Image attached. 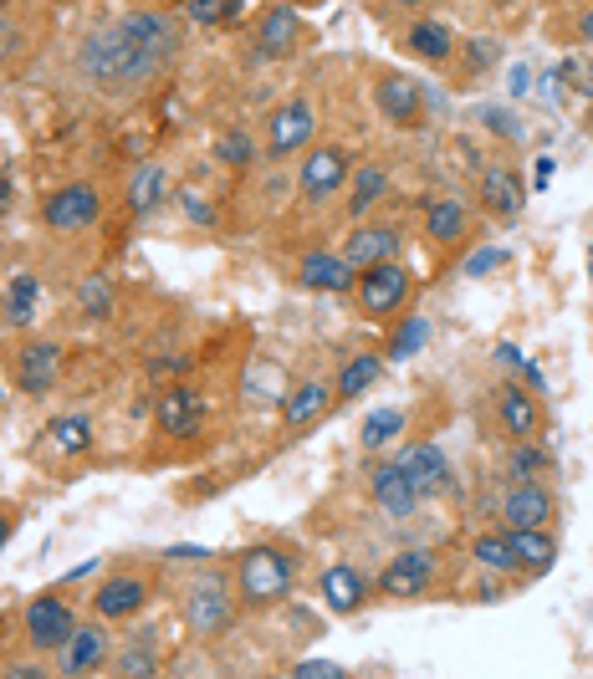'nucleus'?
I'll return each mask as SVG.
<instances>
[{"instance_id":"ddd939ff","label":"nucleus","mask_w":593,"mask_h":679,"mask_svg":"<svg viewBox=\"0 0 593 679\" xmlns=\"http://www.w3.org/2000/svg\"><path fill=\"white\" fill-rule=\"evenodd\" d=\"M62 373V348L57 342H26L21 358H16V378H21L26 393H47Z\"/></svg>"},{"instance_id":"4be33fe9","label":"nucleus","mask_w":593,"mask_h":679,"mask_svg":"<svg viewBox=\"0 0 593 679\" xmlns=\"http://www.w3.org/2000/svg\"><path fill=\"white\" fill-rule=\"evenodd\" d=\"M328 403H333V389H328V383H317V378L297 383V389H291V399L281 403V409H287V429H307L313 419L328 415Z\"/></svg>"},{"instance_id":"8fccbe9b","label":"nucleus","mask_w":593,"mask_h":679,"mask_svg":"<svg viewBox=\"0 0 593 679\" xmlns=\"http://www.w3.org/2000/svg\"><path fill=\"white\" fill-rule=\"evenodd\" d=\"M496 358H506V363H522V348H512V342H502V348H496Z\"/></svg>"},{"instance_id":"603ef678","label":"nucleus","mask_w":593,"mask_h":679,"mask_svg":"<svg viewBox=\"0 0 593 679\" xmlns=\"http://www.w3.org/2000/svg\"><path fill=\"white\" fill-rule=\"evenodd\" d=\"M399 6H425V0H399Z\"/></svg>"},{"instance_id":"864d4df0","label":"nucleus","mask_w":593,"mask_h":679,"mask_svg":"<svg viewBox=\"0 0 593 679\" xmlns=\"http://www.w3.org/2000/svg\"><path fill=\"white\" fill-rule=\"evenodd\" d=\"M589 256H593V251H589Z\"/></svg>"},{"instance_id":"2f4dec72","label":"nucleus","mask_w":593,"mask_h":679,"mask_svg":"<svg viewBox=\"0 0 593 679\" xmlns=\"http://www.w3.org/2000/svg\"><path fill=\"white\" fill-rule=\"evenodd\" d=\"M476 562L486 567V572H517V552H512V537L506 531H486V537H476Z\"/></svg>"},{"instance_id":"72a5a7b5","label":"nucleus","mask_w":593,"mask_h":679,"mask_svg":"<svg viewBox=\"0 0 593 679\" xmlns=\"http://www.w3.org/2000/svg\"><path fill=\"white\" fill-rule=\"evenodd\" d=\"M384 194V169L379 164H358V179H354V194H348V210H354V220L364 210H374Z\"/></svg>"},{"instance_id":"4c0bfd02","label":"nucleus","mask_w":593,"mask_h":679,"mask_svg":"<svg viewBox=\"0 0 593 679\" xmlns=\"http://www.w3.org/2000/svg\"><path fill=\"white\" fill-rule=\"evenodd\" d=\"M118 669H123V675H134V679H149V675H159V659L149 655V643H134V649H123Z\"/></svg>"},{"instance_id":"aec40b11","label":"nucleus","mask_w":593,"mask_h":679,"mask_svg":"<svg viewBox=\"0 0 593 679\" xmlns=\"http://www.w3.org/2000/svg\"><path fill=\"white\" fill-rule=\"evenodd\" d=\"M297 31H303L297 11H291V6H271V11L261 16V26H256V47H261V57H281V51H291Z\"/></svg>"},{"instance_id":"0eeeda50","label":"nucleus","mask_w":593,"mask_h":679,"mask_svg":"<svg viewBox=\"0 0 593 679\" xmlns=\"http://www.w3.org/2000/svg\"><path fill=\"white\" fill-rule=\"evenodd\" d=\"M317 133V113H313V102H287V108H277L271 113V123H266V143H271V153H297L307 139Z\"/></svg>"},{"instance_id":"473e14b6","label":"nucleus","mask_w":593,"mask_h":679,"mask_svg":"<svg viewBox=\"0 0 593 679\" xmlns=\"http://www.w3.org/2000/svg\"><path fill=\"white\" fill-rule=\"evenodd\" d=\"M409 47H415L425 62H445L455 41H451V31H445L441 21H415L409 26Z\"/></svg>"},{"instance_id":"2eb2a0df","label":"nucleus","mask_w":593,"mask_h":679,"mask_svg":"<svg viewBox=\"0 0 593 679\" xmlns=\"http://www.w3.org/2000/svg\"><path fill=\"white\" fill-rule=\"evenodd\" d=\"M374 501H379V511H389V516H409L425 496H419V486L409 480V470L394 460V466L374 470Z\"/></svg>"},{"instance_id":"6ab92c4d","label":"nucleus","mask_w":593,"mask_h":679,"mask_svg":"<svg viewBox=\"0 0 593 679\" xmlns=\"http://www.w3.org/2000/svg\"><path fill=\"white\" fill-rule=\"evenodd\" d=\"M506 537H512L517 567H527V572H547L557 562V541L543 527H506Z\"/></svg>"},{"instance_id":"6e6552de","label":"nucleus","mask_w":593,"mask_h":679,"mask_svg":"<svg viewBox=\"0 0 593 679\" xmlns=\"http://www.w3.org/2000/svg\"><path fill=\"white\" fill-rule=\"evenodd\" d=\"M502 516H506V527H547V521H553V496H547L543 480L522 476L517 486L502 496Z\"/></svg>"},{"instance_id":"a211bd4d","label":"nucleus","mask_w":593,"mask_h":679,"mask_svg":"<svg viewBox=\"0 0 593 679\" xmlns=\"http://www.w3.org/2000/svg\"><path fill=\"white\" fill-rule=\"evenodd\" d=\"M303 287L307 291H348L354 287V261L333 251H313L303 256Z\"/></svg>"},{"instance_id":"a18cd8bd","label":"nucleus","mask_w":593,"mask_h":679,"mask_svg":"<svg viewBox=\"0 0 593 679\" xmlns=\"http://www.w3.org/2000/svg\"><path fill=\"white\" fill-rule=\"evenodd\" d=\"M486 123H492V128H496V133H506V139H517V133H522V128H517V123H512V118H506V113H502V108H486Z\"/></svg>"},{"instance_id":"a19ab883","label":"nucleus","mask_w":593,"mask_h":679,"mask_svg":"<svg viewBox=\"0 0 593 679\" xmlns=\"http://www.w3.org/2000/svg\"><path fill=\"white\" fill-rule=\"evenodd\" d=\"M291 675H297V679H343V669L328 665V659H307V665H297Z\"/></svg>"},{"instance_id":"a878e982","label":"nucleus","mask_w":593,"mask_h":679,"mask_svg":"<svg viewBox=\"0 0 593 679\" xmlns=\"http://www.w3.org/2000/svg\"><path fill=\"white\" fill-rule=\"evenodd\" d=\"M165 189H169V174H165V164H139L134 169V179H128V210L134 214H149L154 204L165 200Z\"/></svg>"},{"instance_id":"39448f33","label":"nucleus","mask_w":593,"mask_h":679,"mask_svg":"<svg viewBox=\"0 0 593 679\" xmlns=\"http://www.w3.org/2000/svg\"><path fill=\"white\" fill-rule=\"evenodd\" d=\"M26 639L37 643V649H62L67 639L77 633V618H72V603H62L57 592H47V598H31V608H26Z\"/></svg>"},{"instance_id":"c03bdc74","label":"nucleus","mask_w":593,"mask_h":679,"mask_svg":"<svg viewBox=\"0 0 593 679\" xmlns=\"http://www.w3.org/2000/svg\"><path fill=\"white\" fill-rule=\"evenodd\" d=\"M185 11H190L200 26H215V21H220V6H215V0H185Z\"/></svg>"},{"instance_id":"f704fd0d","label":"nucleus","mask_w":593,"mask_h":679,"mask_svg":"<svg viewBox=\"0 0 593 679\" xmlns=\"http://www.w3.org/2000/svg\"><path fill=\"white\" fill-rule=\"evenodd\" d=\"M429 342V322L425 317H409L399 332H394V342H389V358L399 363V358H409V352H419Z\"/></svg>"},{"instance_id":"1a4fd4ad","label":"nucleus","mask_w":593,"mask_h":679,"mask_svg":"<svg viewBox=\"0 0 593 679\" xmlns=\"http://www.w3.org/2000/svg\"><path fill=\"white\" fill-rule=\"evenodd\" d=\"M435 582V557L429 552H399L389 567L379 572V592L384 598H415Z\"/></svg>"},{"instance_id":"bb28decb","label":"nucleus","mask_w":593,"mask_h":679,"mask_svg":"<svg viewBox=\"0 0 593 679\" xmlns=\"http://www.w3.org/2000/svg\"><path fill=\"white\" fill-rule=\"evenodd\" d=\"M425 230H429V240L455 246V240L466 236V204H461V200H435L425 210Z\"/></svg>"},{"instance_id":"412c9836","label":"nucleus","mask_w":593,"mask_h":679,"mask_svg":"<svg viewBox=\"0 0 593 679\" xmlns=\"http://www.w3.org/2000/svg\"><path fill=\"white\" fill-rule=\"evenodd\" d=\"M323 598H328L333 613H358V603L368 598L364 572H354V567H328V572H323Z\"/></svg>"},{"instance_id":"423d86ee","label":"nucleus","mask_w":593,"mask_h":679,"mask_svg":"<svg viewBox=\"0 0 593 679\" xmlns=\"http://www.w3.org/2000/svg\"><path fill=\"white\" fill-rule=\"evenodd\" d=\"M185 623H190L200 639H210V633H220L230 623V592L215 572H205L190 588V598H185Z\"/></svg>"},{"instance_id":"393cba45","label":"nucleus","mask_w":593,"mask_h":679,"mask_svg":"<svg viewBox=\"0 0 593 679\" xmlns=\"http://www.w3.org/2000/svg\"><path fill=\"white\" fill-rule=\"evenodd\" d=\"M496 419H502V429L512 435V440H527L532 429H537V403H532L522 389H502L496 393Z\"/></svg>"},{"instance_id":"de8ad7c7","label":"nucleus","mask_w":593,"mask_h":679,"mask_svg":"<svg viewBox=\"0 0 593 679\" xmlns=\"http://www.w3.org/2000/svg\"><path fill=\"white\" fill-rule=\"evenodd\" d=\"M169 557H195V562H205L210 552H205V547H169Z\"/></svg>"},{"instance_id":"f3484780","label":"nucleus","mask_w":593,"mask_h":679,"mask_svg":"<svg viewBox=\"0 0 593 679\" xmlns=\"http://www.w3.org/2000/svg\"><path fill=\"white\" fill-rule=\"evenodd\" d=\"M399 466L409 470V480L419 486V496H441L451 486V466H445V455L435 445H404Z\"/></svg>"},{"instance_id":"9b49d317","label":"nucleus","mask_w":593,"mask_h":679,"mask_svg":"<svg viewBox=\"0 0 593 679\" xmlns=\"http://www.w3.org/2000/svg\"><path fill=\"white\" fill-rule=\"evenodd\" d=\"M154 419H159V429H165L169 440H195L205 425V403L190 389H169L159 399V409H154Z\"/></svg>"},{"instance_id":"c9c22d12","label":"nucleus","mask_w":593,"mask_h":679,"mask_svg":"<svg viewBox=\"0 0 593 679\" xmlns=\"http://www.w3.org/2000/svg\"><path fill=\"white\" fill-rule=\"evenodd\" d=\"M215 159H220V164H230V169H246L256 159V149H251V139H246V133H220V139H215Z\"/></svg>"},{"instance_id":"cd10ccee","label":"nucleus","mask_w":593,"mask_h":679,"mask_svg":"<svg viewBox=\"0 0 593 679\" xmlns=\"http://www.w3.org/2000/svg\"><path fill=\"white\" fill-rule=\"evenodd\" d=\"M37 302H41V281L31 277V271L11 277V287H6V322H11V328H26L31 312H37Z\"/></svg>"},{"instance_id":"49530a36","label":"nucleus","mask_w":593,"mask_h":679,"mask_svg":"<svg viewBox=\"0 0 593 679\" xmlns=\"http://www.w3.org/2000/svg\"><path fill=\"white\" fill-rule=\"evenodd\" d=\"M492 57H496V47H492V41H476V47H471V62H476V67H486V62H492Z\"/></svg>"},{"instance_id":"b1692460","label":"nucleus","mask_w":593,"mask_h":679,"mask_svg":"<svg viewBox=\"0 0 593 679\" xmlns=\"http://www.w3.org/2000/svg\"><path fill=\"white\" fill-rule=\"evenodd\" d=\"M481 204H492L496 214H517L522 210V179L506 164H492L481 174Z\"/></svg>"},{"instance_id":"e433bc0d","label":"nucleus","mask_w":593,"mask_h":679,"mask_svg":"<svg viewBox=\"0 0 593 679\" xmlns=\"http://www.w3.org/2000/svg\"><path fill=\"white\" fill-rule=\"evenodd\" d=\"M82 307H88V317H108L113 312V287L102 277H88L82 281Z\"/></svg>"},{"instance_id":"ea45409f","label":"nucleus","mask_w":593,"mask_h":679,"mask_svg":"<svg viewBox=\"0 0 593 679\" xmlns=\"http://www.w3.org/2000/svg\"><path fill=\"white\" fill-rule=\"evenodd\" d=\"M506 261V251H476V256H466V277H486V271H496V266Z\"/></svg>"},{"instance_id":"5701e85b","label":"nucleus","mask_w":593,"mask_h":679,"mask_svg":"<svg viewBox=\"0 0 593 679\" xmlns=\"http://www.w3.org/2000/svg\"><path fill=\"white\" fill-rule=\"evenodd\" d=\"M144 598H149V588H144L139 578H113L98 588V613L102 618H134V613H144Z\"/></svg>"},{"instance_id":"09e8293b","label":"nucleus","mask_w":593,"mask_h":679,"mask_svg":"<svg viewBox=\"0 0 593 679\" xmlns=\"http://www.w3.org/2000/svg\"><path fill=\"white\" fill-rule=\"evenodd\" d=\"M553 169H557V164H553V159H537V189H543V184H547V179H553Z\"/></svg>"},{"instance_id":"f03ea898","label":"nucleus","mask_w":593,"mask_h":679,"mask_svg":"<svg viewBox=\"0 0 593 679\" xmlns=\"http://www.w3.org/2000/svg\"><path fill=\"white\" fill-rule=\"evenodd\" d=\"M236 582L246 603H277L291 588V557L277 552V547H251L236 562Z\"/></svg>"},{"instance_id":"4468645a","label":"nucleus","mask_w":593,"mask_h":679,"mask_svg":"<svg viewBox=\"0 0 593 679\" xmlns=\"http://www.w3.org/2000/svg\"><path fill=\"white\" fill-rule=\"evenodd\" d=\"M108 655H113V649H108V633L88 623V629H77L72 639L57 649V675H92Z\"/></svg>"},{"instance_id":"c85d7f7f","label":"nucleus","mask_w":593,"mask_h":679,"mask_svg":"<svg viewBox=\"0 0 593 679\" xmlns=\"http://www.w3.org/2000/svg\"><path fill=\"white\" fill-rule=\"evenodd\" d=\"M47 440L62 455H82V450H92V425L82 415H57L47 425Z\"/></svg>"},{"instance_id":"c756f323","label":"nucleus","mask_w":593,"mask_h":679,"mask_svg":"<svg viewBox=\"0 0 593 679\" xmlns=\"http://www.w3.org/2000/svg\"><path fill=\"white\" fill-rule=\"evenodd\" d=\"M399 429H404V409H394V403H384V409H368L364 419V450H384L389 440H399Z\"/></svg>"},{"instance_id":"f257e3e1","label":"nucleus","mask_w":593,"mask_h":679,"mask_svg":"<svg viewBox=\"0 0 593 679\" xmlns=\"http://www.w3.org/2000/svg\"><path fill=\"white\" fill-rule=\"evenodd\" d=\"M179 37H175V21L159 11H134L113 26H98L82 51H77V67L88 72V82L108 92H123V88H139L149 82L159 67L175 57Z\"/></svg>"},{"instance_id":"7ed1b4c3","label":"nucleus","mask_w":593,"mask_h":679,"mask_svg":"<svg viewBox=\"0 0 593 679\" xmlns=\"http://www.w3.org/2000/svg\"><path fill=\"white\" fill-rule=\"evenodd\" d=\"M102 214V194L92 184H62L41 204V220H47L57 236H72V230H88Z\"/></svg>"},{"instance_id":"9d476101","label":"nucleus","mask_w":593,"mask_h":679,"mask_svg":"<svg viewBox=\"0 0 593 679\" xmlns=\"http://www.w3.org/2000/svg\"><path fill=\"white\" fill-rule=\"evenodd\" d=\"M374 98H379V113L389 118V123H404V128H415L419 113H425V92H419L415 77H404V72L384 77Z\"/></svg>"},{"instance_id":"3c124183","label":"nucleus","mask_w":593,"mask_h":679,"mask_svg":"<svg viewBox=\"0 0 593 679\" xmlns=\"http://www.w3.org/2000/svg\"><path fill=\"white\" fill-rule=\"evenodd\" d=\"M583 41H593V11L583 16Z\"/></svg>"},{"instance_id":"dca6fc26","label":"nucleus","mask_w":593,"mask_h":679,"mask_svg":"<svg viewBox=\"0 0 593 679\" xmlns=\"http://www.w3.org/2000/svg\"><path fill=\"white\" fill-rule=\"evenodd\" d=\"M404 246V236L394 226H358L354 236H348V261L358 266V271H368V266H379V261H394Z\"/></svg>"},{"instance_id":"37998d69","label":"nucleus","mask_w":593,"mask_h":679,"mask_svg":"<svg viewBox=\"0 0 593 679\" xmlns=\"http://www.w3.org/2000/svg\"><path fill=\"white\" fill-rule=\"evenodd\" d=\"M506 88H512V98H527L532 92V67H512V72H506Z\"/></svg>"},{"instance_id":"79ce46f5","label":"nucleus","mask_w":593,"mask_h":679,"mask_svg":"<svg viewBox=\"0 0 593 679\" xmlns=\"http://www.w3.org/2000/svg\"><path fill=\"white\" fill-rule=\"evenodd\" d=\"M179 204H185V214H190V220H200V226H210V220H215V210L200 200V194H195V189H190V194H179Z\"/></svg>"},{"instance_id":"f8f14e48","label":"nucleus","mask_w":593,"mask_h":679,"mask_svg":"<svg viewBox=\"0 0 593 679\" xmlns=\"http://www.w3.org/2000/svg\"><path fill=\"white\" fill-rule=\"evenodd\" d=\"M343 179H348V153L343 149H317V153H307L297 184H303V200H328Z\"/></svg>"},{"instance_id":"7c9ffc66","label":"nucleus","mask_w":593,"mask_h":679,"mask_svg":"<svg viewBox=\"0 0 593 679\" xmlns=\"http://www.w3.org/2000/svg\"><path fill=\"white\" fill-rule=\"evenodd\" d=\"M384 373V358L379 352H358L354 363L343 368V378H338V399H358L364 389H374V378Z\"/></svg>"},{"instance_id":"58836bf2","label":"nucleus","mask_w":593,"mask_h":679,"mask_svg":"<svg viewBox=\"0 0 593 679\" xmlns=\"http://www.w3.org/2000/svg\"><path fill=\"white\" fill-rule=\"evenodd\" d=\"M543 466H547V455L537 450V445H522V450L512 455V470H517V476H537Z\"/></svg>"},{"instance_id":"20e7f679","label":"nucleus","mask_w":593,"mask_h":679,"mask_svg":"<svg viewBox=\"0 0 593 679\" xmlns=\"http://www.w3.org/2000/svg\"><path fill=\"white\" fill-rule=\"evenodd\" d=\"M404 297H409V277H404L399 261H379V266H368V271H358V307L368 317L399 312Z\"/></svg>"}]
</instances>
